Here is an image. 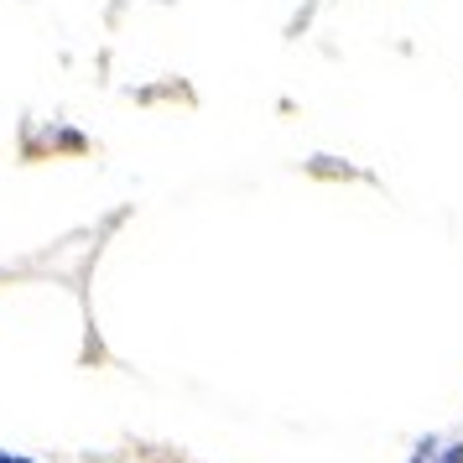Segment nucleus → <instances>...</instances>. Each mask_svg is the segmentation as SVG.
Listing matches in <instances>:
<instances>
[{
    "label": "nucleus",
    "instance_id": "obj_1",
    "mask_svg": "<svg viewBox=\"0 0 463 463\" xmlns=\"http://www.w3.org/2000/svg\"><path fill=\"white\" fill-rule=\"evenodd\" d=\"M0 463H26V458H11V453H0Z\"/></svg>",
    "mask_w": 463,
    "mask_h": 463
}]
</instances>
